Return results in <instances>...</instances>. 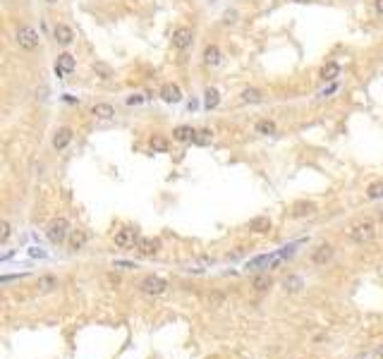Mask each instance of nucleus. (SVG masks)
I'll return each mask as SVG.
<instances>
[{
  "instance_id": "nucleus-1",
  "label": "nucleus",
  "mask_w": 383,
  "mask_h": 359,
  "mask_svg": "<svg viewBox=\"0 0 383 359\" xmlns=\"http://www.w3.org/2000/svg\"><path fill=\"white\" fill-rule=\"evenodd\" d=\"M70 221L67 218H63V216H58V218H53V221L48 223V228H46V235H48V240L53 242V244H65L67 242V237H70Z\"/></svg>"
},
{
  "instance_id": "nucleus-2",
  "label": "nucleus",
  "mask_w": 383,
  "mask_h": 359,
  "mask_svg": "<svg viewBox=\"0 0 383 359\" xmlns=\"http://www.w3.org/2000/svg\"><path fill=\"white\" fill-rule=\"evenodd\" d=\"M14 41H17V46H20L22 50H36L39 43H41V34H39L34 27L22 24V27L17 29V34H14Z\"/></svg>"
},
{
  "instance_id": "nucleus-3",
  "label": "nucleus",
  "mask_w": 383,
  "mask_h": 359,
  "mask_svg": "<svg viewBox=\"0 0 383 359\" xmlns=\"http://www.w3.org/2000/svg\"><path fill=\"white\" fill-rule=\"evenodd\" d=\"M139 290L144 292V295H149V297H160V295L168 292V280L151 273V276H144L139 280Z\"/></svg>"
},
{
  "instance_id": "nucleus-4",
  "label": "nucleus",
  "mask_w": 383,
  "mask_h": 359,
  "mask_svg": "<svg viewBox=\"0 0 383 359\" xmlns=\"http://www.w3.org/2000/svg\"><path fill=\"white\" fill-rule=\"evenodd\" d=\"M376 235V228H374V223L371 221H362V223H355L352 228L348 230V237L355 244H364V242H371Z\"/></svg>"
},
{
  "instance_id": "nucleus-5",
  "label": "nucleus",
  "mask_w": 383,
  "mask_h": 359,
  "mask_svg": "<svg viewBox=\"0 0 383 359\" xmlns=\"http://www.w3.org/2000/svg\"><path fill=\"white\" fill-rule=\"evenodd\" d=\"M139 232L134 228H120L115 235H113V242H115V247H120V249H132V247H137L139 244Z\"/></svg>"
},
{
  "instance_id": "nucleus-6",
  "label": "nucleus",
  "mask_w": 383,
  "mask_h": 359,
  "mask_svg": "<svg viewBox=\"0 0 383 359\" xmlns=\"http://www.w3.org/2000/svg\"><path fill=\"white\" fill-rule=\"evenodd\" d=\"M333 254H335L333 244L321 242V244H316V247L312 249V263H316V266H326V263L333 259Z\"/></svg>"
},
{
  "instance_id": "nucleus-7",
  "label": "nucleus",
  "mask_w": 383,
  "mask_h": 359,
  "mask_svg": "<svg viewBox=\"0 0 383 359\" xmlns=\"http://www.w3.org/2000/svg\"><path fill=\"white\" fill-rule=\"evenodd\" d=\"M192 43H194V31L189 27H177L173 31V46L177 50H187Z\"/></svg>"
},
{
  "instance_id": "nucleus-8",
  "label": "nucleus",
  "mask_w": 383,
  "mask_h": 359,
  "mask_svg": "<svg viewBox=\"0 0 383 359\" xmlns=\"http://www.w3.org/2000/svg\"><path fill=\"white\" fill-rule=\"evenodd\" d=\"M72 139H75L72 127H58L56 134H53V149H56V151H65V149L72 144Z\"/></svg>"
},
{
  "instance_id": "nucleus-9",
  "label": "nucleus",
  "mask_w": 383,
  "mask_h": 359,
  "mask_svg": "<svg viewBox=\"0 0 383 359\" xmlns=\"http://www.w3.org/2000/svg\"><path fill=\"white\" fill-rule=\"evenodd\" d=\"M160 247H163V244H160V240L158 237H141L139 240V244H137V252H139L141 256H156L160 252Z\"/></svg>"
},
{
  "instance_id": "nucleus-10",
  "label": "nucleus",
  "mask_w": 383,
  "mask_h": 359,
  "mask_svg": "<svg viewBox=\"0 0 383 359\" xmlns=\"http://www.w3.org/2000/svg\"><path fill=\"white\" fill-rule=\"evenodd\" d=\"M75 67H77V62H75V58H72L70 53H60V56H58V60H56V75L58 77L72 75Z\"/></svg>"
},
{
  "instance_id": "nucleus-11",
  "label": "nucleus",
  "mask_w": 383,
  "mask_h": 359,
  "mask_svg": "<svg viewBox=\"0 0 383 359\" xmlns=\"http://www.w3.org/2000/svg\"><path fill=\"white\" fill-rule=\"evenodd\" d=\"M160 98L166 101V103H180L182 101V89L177 84H163V89H160Z\"/></svg>"
},
{
  "instance_id": "nucleus-12",
  "label": "nucleus",
  "mask_w": 383,
  "mask_h": 359,
  "mask_svg": "<svg viewBox=\"0 0 383 359\" xmlns=\"http://www.w3.org/2000/svg\"><path fill=\"white\" fill-rule=\"evenodd\" d=\"M194 137H196V130L189 127V124H180V127L173 130V139L180 141V144H189V141H194Z\"/></svg>"
},
{
  "instance_id": "nucleus-13",
  "label": "nucleus",
  "mask_w": 383,
  "mask_h": 359,
  "mask_svg": "<svg viewBox=\"0 0 383 359\" xmlns=\"http://www.w3.org/2000/svg\"><path fill=\"white\" fill-rule=\"evenodd\" d=\"M53 36H56V41L60 43V46H70V43L75 41V31H72L67 24H56Z\"/></svg>"
},
{
  "instance_id": "nucleus-14",
  "label": "nucleus",
  "mask_w": 383,
  "mask_h": 359,
  "mask_svg": "<svg viewBox=\"0 0 383 359\" xmlns=\"http://www.w3.org/2000/svg\"><path fill=\"white\" fill-rule=\"evenodd\" d=\"M86 242H89V235L84 232V230H72L70 237H67V247L72 252H79V249L86 247Z\"/></svg>"
},
{
  "instance_id": "nucleus-15",
  "label": "nucleus",
  "mask_w": 383,
  "mask_h": 359,
  "mask_svg": "<svg viewBox=\"0 0 383 359\" xmlns=\"http://www.w3.org/2000/svg\"><path fill=\"white\" fill-rule=\"evenodd\" d=\"M293 216L295 218H312V216H316V204H312V201H297L293 206Z\"/></svg>"
},
{
  "instance_id": "nucleus-16",
  "label": "nucleus",
  "mask_w": 383,
  "mask_h": 359,
  "mask_svg": "<svg viewBox=\"0 0 383 359\" xmlns=\"http://www.w3.org/2000/svg\"><path fill=\"white\" fill-rule=\"evenodd\" d=\"M249 230L251 232H257V235H266V232L271 230V218H268V216H257V218H251Z\"/></svg>"
},
{
  "instance_id": "nucleus-17",
  "label": "nucleus",
  "mask_w": 383,
  "mask_h": 359,
  "mask_svg": "<svg viewBox=\"0 0 383 359\" xmlns=\"http://www.w3.org/2000/svg\"><path fill=\"white\" fill-rule=\"evenodd\" d=\"M91 115L98 120H111L113 115H115V108H113L111 103H96L91 108Z\"/></svg>"
},
{
  "instance_id": "nucleus-18",
  "label": "nucleus",
  "mask_w": 383,
  "mask_h": 359,
  "mask_svg": "<svg viewBox=\"0 0 383 359\" xmlns=\"http://www.w3.org/2000/svg\"><path fill=\"white\" fill-rule=\"evenodd\" d=\"M240 98H242V103H261L264 101V91L261 89H254V86H249V89H244L242 94H240Z\"/></svg>"
},
{
  "instance_id": "nucleus-19",
  "label": "nucleus",
  "mask_w": 383,
  "mask_h": 359,
  "mask_svg": "<svg viewBox=\"0 0 383 359\" xmlns=\"http://www.w3.org/2000/svg\"><path fill=\"white\" fill-rule=\"evenodd\" d=\"M204 62H206L209 67H216L218 62H221V48H218L216 43L206 46V50H204Z\"/></svg>"
},
{
  "instance_id": "nucleus-20",
  "label": "nucleus",
  "mask_w": 383,
  "mask_h": 359,
  "mask_svg": "<svg viewBox=\"0 0 383 359\" xmlns=\"http://www.w3.org/2000/svg\"><path fill=\"white\" fill-rule=\"evenodd\" d=\"M271 285H273V278L268 276V273H259V276L251 278V288L257 292H266Z\"/></svg>"
},
{
  "instance_id": "nucleus-21",
  "label": "nucleus",
  "mask_w": 383,
  "mask_h": 359,
  "mask_svg": "<svg viewBox=\"0 0 383 359\" xmlns=\"http://www.w3.org/2000/svg\"><path fill=\"white\" fill-rule=\"evenodd\" d=\"M36 288H39V292H53L58 288V278L50 276V273H46V276H39V283H36Z\"/></svg>"
},
{
  "instance_id": "nucleus-22",
  "label": "nucleus",
  "mask_w": 383,
  "mask_h": 359,
  "mask_svg": "<svg viewBox=\"0 0 383 359\" xmlns=\"http://www.w3.org/2000/svg\"><path fill=\"white\" fill-rule=\"evenodd\" d=\"M283 288H285V292H290V295H295V292H300L302 288H304V280H302V276H287L285 280H283Z\"/></svg>"
},
{
  "instance_id": "nucleus-23",
  "label": "nucleus",
  "mask_w": 383,
  "mask_h": 359,
  "mask_svg": "<svg viewBox=\"0 0 383 359\" xmlns=\"http://www.w3.org/2000/svg\"><path fill=\"white\" fill-rule=\"evenodd\" d=\"M338 75H340V65H338V62H328V65L321 67V79H323V82H335Z\"/></svg>"
},
{
  "instance_id": "nucleus-24",
  "label": "nucleus",
  "mask_w": 383,
  "mask_h": 359,
  "mask_svg": "<svg viewBox=\"0 0 383 359\" xmlns=\"http://www.w3.org/2000/svg\"><path fill=\"white\" fill-rule=\"evenodd\" d=\"M221 103V94H218V89H213V86H209V89L204 91V108H216V105Z\"/></svg>"
},
{
  "instance_id": "nucleus-25",
  "label": "nucleus",
  "mask_w": 383,
  "mask_h": 359,
  "mask_svg": "<svg viewBox=\"0 0 383 359\" xmlns=\"http://www.w3.org/2000/svg\"><path fill=\"white\" fill-rule=\"evenodd\" d=\"M254 130H257V134H264V137H268V134H276V122L268 118L259 120L257 124H254Z\"/></svg>"
},
{
  "instance_id": "nucleus-26",
  "label": "nucleus",
  "mask_w": 383,
  "mask_h": 359,
  "mask_svg": "<svg viewBox=\"0 0 383 359\" xmlns=\"http://www.w3.org/2000/svg\"><path fill=\"white\" fill-rule=\"evenodd\" d=\"M149 146H151L153 151H160V153H166L168 149H170V144H168V139L158 137V134H153V137L149 139Z\"/></svg>"
},
{
  "instance_id": "nucleus-27",
  "label": "nucleus",
  "mask_w": 383,
  "mask_h": 359,
  "mask_svg": "<svg viewBox=\"0 0 383 359\" xmlns=\"http://www.w3.org/2000/svg\"><path fill=\"white\" fill-rule=\"evenodd\" d=\"M367 199L369 201L383 199V182H374V185L367 187Z\"/></svg>"
},
{
  "instance_id": "nucleus-28",
  "label": "nucleus",
  "mask_w": 383,
  "mask_h": 359,
  "mask_svg": "<svg viewBox=\"0 0 383 359\" xmlns=\"http://www.w3.org/2000/svg\"><path fill=\"white\" fill-rule=\"evenodd\" d=\"M211 139H213V132H211V130H196V137H194L192 144L206 146V144H211Z\"/></svg>"
},
{
  "instance_id": "nucleus-29",
  "label": "nucleus",
  "mask_w": 383,
  "mask_h": 359,
  "mask_svg": "<svg viewBox=\"0 0 383 359\" xmlns=\"http://www.w3.org/2000/svg\"><path fill=\"white\" fill-rule=\"evenodd\" d=\"M12 237V225L7 221L0 223V244H7V240Z\"/></svg>"
},
{
  "instance_id": "nucleus-30",
  "label": "nucleus",
  "mask_w": 383,
  "mask_h": 359,
  "mask_svg": "<svg viewBox=\"0 0 383 359\" xmlns=\"http://www.w3.org/2000/svg\"><path fill=\"white\" fill-rule=\"evenodd\" d=\"M338 89H340V84H338V82H331L326 89H321V91H319V96H321V98H326V96H331V94H335Z\"/></svg>"
},
{
  "instance_id": "nucleus-31",
  "label": "nucleus",
  "mask_w": 383,
  "mask_h": 359,
  "mask_svg": "<svg viewBox=\"0 0 383 359\" xmlns=\"http://www.w3.org/2000/svg\"><path fill=\"white\" fill-rule=\"evenodd\" d=\"M113 268H122V271H130V268H137L134 263H130V261H115L113 263Z\"/></svg>"
},
{
  "instance_id": "nucleus-32",
  "label": "nucleus",
  "mask_w": 383,
  "mask_h": 359,
  "mask_svg": "<svg viewBox=\"0 0 383 359\" xmlns=\"http://www.w3.org/2000/svg\"><path fill=\"white\" fill-rule=\"evenodd\" d=\"M139 103H144V96H141V94H134V96L127 98V105H139Z\"/></svg>"
},
{
  "instance_id": "nucleus-33",
  "label": "nucleus",
  "mask_w": 383,
  "mask_h": 359,
  "mask_svg": "<svg viewBox=\"0 0 383 359\" xmlns=\"http://www.w3.org/2000/svg\"><path fill=\"white\" fill-rule=\"evenodd\" d=\"M374 10H376L378 14H383V0H374Z\"/></svg>"
},
{
  "instance_id": "nucleus-34",
  "label": "nucleus",
  "mask_w": 383,
  "mask_h": 359,
  "mask_svg": "<svg viewBox=\"0 0 383 359\" xmlns=\"http://www.w3.org/2000/svg\"><path fill=\"white\" fill-rule=\"evenodd\" d=\"M374 357H376V352H367V354H359L357 359H374Z\"/></svg>"
},
{
  "instance_id": "nucleus-35",
  "label": "nucleus",
  "mask_w": 383,
  "mask_h": 359,
  "mask_svg": "<svg viewBox=\"0 0 383 359\" xmlns=\"http://www.w3.org/2000/svg\"><path fill=\"white\" fill-rule=\"evenodd\" d=\"M376 357H378V359H383V345H381V347H376Z\"/></svg>"
},
{
  "instance_id": "nucleus-36",
  "label": "nucleus",
  "mask_w": 383,
  "mask_h": 359,
  "mask_svg": "<svg viewBox=\"0 0 383 359\" xmlns=\"http://www.w3.org/2000/svg\"><path fill=\"white\" fill-rule=\"evenodd\" d=\"M293 3H300V5H304V3H309V0H293Z\"/></svg>"
},
{
  "instance_id": "nucleus-37",
  "label": "nucleus",
  "mask_w": 383,
  "mask_h": 359,
  "mask_svg": "<svg viewBox=\"0 0 383 359\" xmlns=\"http://www.w3.org/2000/svg\"><path fill=\"white\" fill-rule=\"evenodd\" d=\"M46 3H48V5H56V3H58V0H46Z\"/></svg>"
},
{
  "instance_id": "nucleus-38",
  "label": "nucleus",
  "mask_w": 383,
  "mask_h": 359,
  "mask_svg": "<svg viewBox=\"0 0 383 359\" xmlns=\"http://www.w3.org/2000/svg\"><path fill=\"white\" fill-rule=\"evenodd\" d=\"M378 221H381V225H383V211H381V213H378Z\"/></svg>"
}]
</instances>
